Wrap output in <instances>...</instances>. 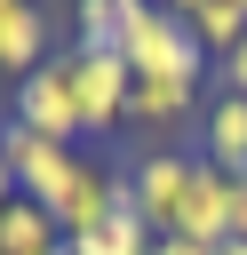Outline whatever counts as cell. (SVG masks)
I'll list each match as a JSON object with an SVG mask.
<instances>
[{
  "label": "cell",
  "mask_w": 247,
  "mask_h": 255,
  "mask_svg": "<svg viewBox=\"0 0 247 255\" xmlns=\"http://www.w3.org/2000/svg\"><path fill=\"white\" fill-rule=\"evenodd\" d=\"M120 56H127V72H143V80H207V48H199V32L183 24V16H167L159 0H135L127 8V32H120Z\"/></svg>",
  "instance_id": "1"
},
{
  "label": "cell",
  "mask_w": 247,
  "mask_h": 255,
  "mask_svg": "<svg viewBox=\"0 0 247 255\" xmlns=\"http://www.w3.org/2000/svg\"><path fill=\"white\" fill-rule=\"evenodd\" d=\"M56 64H64V88H72L80 135L127 128V88H135V72H127V56H120V48H80V40H72Z\"/></svg>",
  "instance_id": "2"
},
{
  "label": "cell",
  "mask_w": 247,
  "mask_h": 255,
  "mask_svg": "<svg viewBox=\"0 0 247 255\" xmlns=\"http://www.w3.org/2000/svg\"><path fill=\"white\" fill-rule=\"evenodd\" d=\"M0 159H8V175H16V191L24 199H40V207H56L64 199V183H72V167H80V151L72 143H48V135H32V128H0Z\"/></svg>",
  "instance_id": "3"
},
{
  "label": "cell",
  "mask_w": 247,
  "mask_h": 255,
  "mask_svg": "<svg viewBox=\"0 0 247 255\" xmlns=\"http://www.w3.org/2000/svg\"><path fill=\"white\" fill-rule=\"evenodd\" d=\"M8 120H16V128H32V135H48V143H80V112H72V88H64V64H56V56H48L40 72H24V80H16Z\"/></svg>",
  "instance_id": "4"
},
{
  "label": "cell",
  "mask_w": 247,
  "mask_h": 255,
  "mask_svg": "<svg viewBox=\"0 0 247 255\" xmlns=\"http://www.w3.org/2000/svg\"><path fill=\"white\" fill-rule=\"evenodd\" d=\"M191 167L199 159H183V151H143L135 167H127V207L151 223V231H175V207H183V183H191Z\"/></svg>",
  "instance_id": "5"
},
{
  "label": "cell",
  "mask_w": 247,
  "mask_h": 255,
  "mask_svg": "<svg viewBox=\"0 0 247 255\" xmlns=\"http://www.w3.org/2000/svg\"><path fill=\"white\" fill-rule=\"evenodd\" d=\"M120 199H127V175H120V167H104V159H80V167H72V183H64V199H56L48 215H56V231H64V239H80V231H96Z\"/></svg>",
  "instance_id": "6"
},
{
  "label": "cell",
  "mask_w": 247,
  "mask_h": 255,
  "mask_svg": "<svg viewBox=\"0 0 247 255\" xmlns=\"http://www.w3.org/2000/svg\"><path fill=\"white\" fill-rule=\"evenodd\" d=\"M175 231L183 239H207V247H223L231 239V175L223 167H191V183H183V207H175Z\"/></svg>",
  "instance_id": "7"
},
{
  "label": "cell",
  "mask_w": 247,
  "mask_h": 255,
  "mask_svg": "<svg viewBox=\"0 0 247 255\" xmlns=\"http://www.w3.org/2000/svg\"><path fill=\"white\" fill-rule=\"evenodd\" d=\"M48 64V8L40 0H0V72L24 80Z\"/></svg>",
  "instance_id": "8"
},
{
  "label": "cell",
  "mask_w": 247,
  "mask_h": 255,
  "mask_svg": "<svg viewBox=\"0 0 247 255\" xmlns=\"http://www.w3.org/2000/svg\"><path fill=\"white\" fill-rule=\"evenodd\" d=\"M191 112H199V88H191V80H143V72H135V88H127V128L167 135V128H183Z\"/></svg>",
  "instance_id": "9"
},
{
  "label": "cell",
  "mask_w": 247,
  "mask_h": 255,
  "mask_svg": "<svg viewBox=\"0 0 247 255\" xmlns=\"http://www.w3.org/2000/svg\"><path fill=\"white\" fill-rule=\"evenodd\" d=\"M199 159L223 167V175H247V96H215L207 104V128H199Z\"/></svg>",
  "instance_id": "10"
},
{
  "label": "cell",
  "mask_w": 247,
  "mask_h": 255,
  "mask_svg": "<svg viewBox=\"0 0 247 255\" xmlns=\"http://www.w3.org/2000/svg\"><path fill=\"white\" fill-rule=\"evenodd\" d=\"M0 255H64V231H56V215L40 207V199H8L0 207Z\"/></svg>",
  "instance_id": "11"
},
{
  "label": "cell",
  "mask_w": 247,
  "mask_h": 255,
  "mask_svg": "<svg viewBox=\"0 0 247 255\" xmlns=\"http://www.w3.org/2000/svg\"><path fill=\"white\" fill-rule=\"evenodd\" d=\"M151 239H159V231H151V223H143V215H135L127 199H120V207H112V215H104L96 231L64 239V255H151Z\"/></svg>",
  "instance_id": "12"
},
{
  "label": "cell",
  "mask_w": 247,
  "mask_h": 255,
  "mask_svg": "<svg viewBox=\"0 0 247 255\" xmlns=\"http://www.w3.org/2000/svg\"><path fill=\"white\" fill-rule=\"evenodd\" d=\"M127 8H135V0H72V32H80V48H120Z\"/></svg>",
  "instance_id": "13"
},
{
  "label": "cell",
  "mask_w": 247,
  "mask_h": 255,
  "mask_svg": "<svg viewBox=\"0 0 247 255\" xmlns=\"http://www.w3.org/2000/svg\"><path fill=\"white\" fill-rule=\"evenodd\" d=\"M215 72H223V96H247V40L231 56H215Z\"/></svg>",
  "instance_id": "14"
},
{
  "label": "cell",
  "mask_w": 247,
  "mask_h": 255,
  "mask_svg": "<svg viewBox=\"0 0 247 255\" xmlns=\"http://www.w3.org/2000/svg\"><path fill=\"white\" fill-rule=\"evenodd\" d=\"M151 255H215V247H207V239H183V231H159Z\"/></svg>",
  "instance_id": "15"
},
{
  "label": "cell",
  "mask_w": 247,
  "mask_h": 255,
  "mask_svg": "<svg viewBox=\"0 0 247 255\" xmlns=\"http://www.w3.org/2000/svg\"><path fill=\"white\" fill-rule=\"evenodd\" d=\"M231 239H247V175H231Z\"/></svg>",
  "instance_id": "16"
},
{
  "label": "cell",
  "mask_w": 247,
  "mask_h": 255,
  "mask_svg": "<svg viewBox=\"0 0 247 255\" xmlns=\"http://www.w3.org/2000/svg\"><path fill=\"white\" fill-rule=\"evenodd\" d=\"M159 8H167V16H183V24H191V16H199V8H207V0H159Z\"/></svg>",
  "instance_id": "17"
},
{
  "label": "cell",
  "mask_w": 247,
  "mask_h": 255,
  "mask_svg": "<svg viewBox=\"0 0 247 255\" xmlns=\"http://www.w3.org/2000/svg\"><path fill=\"white\" fill-rule=\"evenodd\" d=\"M215 255H247V239H223V247H215Z\"/></svg>",
  "instance_id": "18"
},
{
  "label": "cell",
  "mask_w": 247,
  "mask_h": 255,
  "mask_svg": "<svg viewBox=\"0 0 247 255\" xmlns=\"http://www.w3.org/2000/svg\"><path fill=\"white\" fill-rule=\"evenodd\" d=\"M223 8H239V16H247V0H223Z\"/></svg>",
  "instance_id": "19"
}]
</instances>
